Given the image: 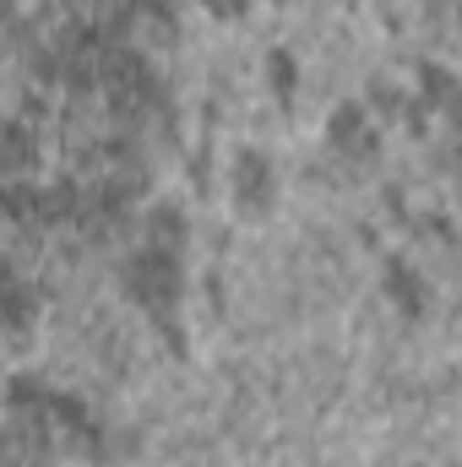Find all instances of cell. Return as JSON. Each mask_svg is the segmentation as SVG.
Listing matches in <instances>:
<instances>
[{
  "mask_svg": "<svg viewBox=\"0 0 462 467\" xmlns=\"http://www.w3.org/2000/svg\"><path fill=\"white\" fill-rule=\"evenodd\" d=\"M202 5H207L213 16H224V22H234V16H250V5H256V0H202Z\"/></svg>",
  "mask_w": 462,
  "mask_h": 467,
  "instance_id": "obj_14",
  "label": "cell"
},
{
  "mask_svg": "<svg viewBox=\"0 0 462 467\" xmlns=\"http://www.w3.org/2000/svg\"><path fill=\"white\" fill-rule=\"evenodd\" d=\"M267 88H272V99H278L283 109H289V104H294V93H299V60H294L283 44L267 55Z\"/></svg>",
  "mask_w": 462,
  "mask_h": 467,
  "instance_id": "obj_8",
  "label": "cell"
},
{
  "mask_svg": "<svg viewBox=\"0 0 462 467\" xmlns=\"http://www.w3.org/2000/svg\"><path fill=\"white\" fill-rule=\"evenodd\" d=\"M381 288H386V299H392V305H397L408 321H419V316L430 310V288H425V277H419L408 261H397V255L386 261V277H381Z\"/></svg>",
  "mask_w": 462,
  "mask_h": 467,
  "instance_id": "obj_4",
  "label": "cell"
},
{
  "mask_svg": "<svg viewBox=\"0 0 462 467\" xmlns=\"http://www.w3.org/2000/svg\"><path fill=\"white\" fill-rule=\"evenodd\" d=\"M49 386L44 380H33V375H11V386H5V402L16 408V419H44L49 413Z\"/></svg>",
  "mask_w": 462,
  "mask_h": 467,
  "instance_id": "obj_6",
  "label": "cell"
},
{
  "mask_svg": "<svg viewBox=\"0 0 462 467\" xmlns=\"http://www.w3.org/2000/svg\"><path fill=\"white\" fill-rule=\"evenodd\" d=\"M0 169L5 174H33L38 169V130H33V119H5L0 125Z\"/></svg>",
  "mask_w": 462,
  "mask_h": 467,
  "instance_id": "obj_5",
  "label": "cell"
},
{
  "mask_svg": "<svg viewBox=\"0 0 462 467\" xmlns=\"http://www.w3.org/2000/svg\"><path fill=\"white\" fill-rule=\"evenodd\" d=\"M327 147L343 152V158H353V163L375 158V152H381V136H375V125H370V109H364V104H338V109L327 115Z\"/></svg>",
  "mask_w": 462,
  "mask_h": 467,
  "instance_id": "obj_3",
  "label": "cell"
},
{
  "mask_svg": "<svg viewBox=\"0 0 462 467\" xmlns=\"http://www.w3.org/2000/svg\"><path fill=\"white\" fill-rule=\"evenodd\" d=\"M229 191L239 218H267L278 207V174H272V158L261 147H239L229 163Z\"/></svg>",
  "mask_w": 462,
  "mask_h": 467,
  "instance_id": "obj_2",
  "label": "cell"
},
{
  "mask_svg": "<svg viewBox=\"0 0 462 467\" xmlns=\"http://www.w3.org/2000/svg\"><path fill=\"white\" fill-rule=\"evenodd\" d=\"M147 244H158V250H180L185 244V218H180V207H152L147 213Z\"/></svg>",
  "mask_w": 462,
  "mask_h": 467,
  "instance_id": "obj_11",
  "label": "cell"
},
{
  "mask_svg": "<svg viewBox=\"0 0 462 467\" xmlns=\"http://www.w3.org/2000/svg\"><path fill=\"white\" fill-rule=\"evenodd\" d=\"M370 104H375V115H397L403 109V93L381 77V82H370Z\"/></svg>",
  "mask_w": 462,
  "mask_h": 467,
  "instance_id": "obj_13",
  "label": "cell"
},
{
  "mask_svg": "<svg viewBox=\"0 0 462 467\" xmlns=\"http://www.w3.org/2000/svg\"><path fill=\"white\" fill-rule=\"evenodd\" d=\"M125 11H131V22L152 27L158 38H174V0H125Z\"/></svg>",
  "mask_w": 462,
  "mask_h": 467,
  "instance_id": "obj_12",
  "label": "cell"
},
{
  "mask_svg": "<svg viewBox=\"0 0 462 467\" xmlns=\"http://www.w3.org/2000/svg\"><path fill=\"white\" fill-rule=\"evenodd\" d=\"M0 218H11V223H33L38 229V185H27V180H16V185H0Z\"/></svg>",
  "mask_w": 462,
  "mask_h": 467,
  "instance_id": "obj_10",
  "label": "cell"
},
{
  "mask_svg": "<svg viewBox=\"0 0 462 467\" xmlns=\"http://www.w3.org/2000/svg\"><path fill=\"white\" fill-rule=\"evenodd\" d=\"M452 93H457V82H452V71L446 66H436V60H419V104L425 109H452Z\"/></svg>",
  "mask_w": 462,
  "mask_h": 467,
  "instance_id": "obj_9",
  "label": "cell"
},
{
  "mask_svg": "<svg viewBox=\"0 0 462 467\" xmlns=\"http://www.w3.org/2000/svg\"><path fill=\"white\" fill-rule=\"evenodd\" d=\"M33 316H38V294L16 277V283H5L0 288V321L11 327V332H27L33 327Z\"/></svg>",
  "mask_w": 462,
  "mask_h": 467,
  "instance_id": "obj_7",
  "label": "cell"
},
{
  "mask_svg": "<svg viewBox=\"0 0 462 467\" xmlns=\"http://www.w3.org/2000/svg\"><path fill=\"white\" fill-rule=\"evenodd\" d=\"M125 294L169 332V343L174 348H185V337H180V294H185V272H180V255L174 250H158V244H147V250H136L131 261H125Z\"/></svg>",
  "mask_w": 462,
  "mask_h": 467,
  "instance_id": "obj_1",
  "label": "cell"
}]
</instances>
